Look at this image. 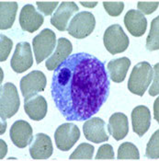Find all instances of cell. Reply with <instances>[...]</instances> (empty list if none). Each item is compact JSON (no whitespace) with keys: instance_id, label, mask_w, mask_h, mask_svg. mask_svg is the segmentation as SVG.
<instances>
[{"instance_id":"obj_1","label":"cell","mask_w":159,"mask_h":161,"mask_svg":"<svg viewBox=\"0 0 159 161\" xmlns=\"http://www.w3.org/2000/svg\"><path fill=\"white\" fill-rule=\"evenodd\" d=\"M110 87L104 64L90 53H76L54 70L51 94L67 121L82 122L98 112L108 99Z\"/></svg>"},{"instance_id":"obj_2","label":"cell","mask_w":159,"mask_h":161,"mask_svg":"<svg viewBox=\"0 0 159 161\" xmlns=\"http://www.w3.org/2000/svg\"><path fill=\"white\" fill-rule=\"evenodd\" d=\"M153 67L147 62H141L134 67L128 81V89L135 95L144 96L153 80Z\"/></svg>"},{"instance_id":"obj_3","label":"cell","mask_w":159,"mask_h":161,"mask_svg":"<svg viewBox=\"0 0 159 161\" xmlns=\"http://www.w3.org/2000/svg\"><path fill=\"white\" fill-rule=\"evenodd\" d=\"M20 100L16 86L8 82L1 87L0 116L1 120H7L14 116L19 111Z\"/></svg>"},{"instance_id":"obj_4","label":"cell","mask_w":159,"mask_h":161,"mask_svg":"<svg viewBox=\"0 0 159 161\" xmlns=\"http://www.w3.org/2000/svg\"><path fill=\"white\" fill-rule=\"evenodd\" d=\"M56 45V35L50 30H42L37 36L32 40L33 52L35 54L37 64H41L43 60L47 59Z\"/></svg>"},{"instance_id":"obj_5","label":"cell","mask_w":159,"mask_h":161,"mask_svg":"<svg viewBox=\"0 0 159 161\" xmlns=\"http://www.w3.org/2000/svg\"><path fill=\"white\" fill-rule=\"evenodd\" d=\"M95 26L96 19L94 15L87 11H82L71 19L67 27V31L76 39H84L93 32Z\"/></svg>"},{"instance_id":"obj_6","label":"cell","mask_w":159,"mask_h":161,"mask_svg":"<svg viewBox=\"0 0 159 161\" xmlns=\"http://www.w3.org/2000/svg\"><path fill=\"white\" fill-rule=\"evenodd\" d=\"M105 48L111 54H117L124 52L129 46V38L124 32L122 26L114 24L107 28L103 38Z\"/></svg>"},{"instance_id":"obj_7","label":"cell","mask_w":159,"mask_h":161,"mask_svg":"<svg viewBox=\"0 0 159 161\" xmlns=\"http://www.w3.org/2000/svg\"><path fill=\"white\" fill-rule=\"evenodd\" d=\"M46 76L41 71L34 70L23 76L20 80V89L25 99H30L44 90L46 87Z\"/></svg>"},{"instance_id":"obj_8","label":"cell","mask_w":159,"mask_h":161,"mask_svg":"<svg viewBox=\"0 0 159 161\" xmlns=\"http://www.w3.org/2000/svg\"><path fill=\"white\" fill-rule=\"evenodd\" d=\"M80 137L79 128L75 124L67 123L60 125L55 133L54 140L57 147L62 151H68L78 141Z\"/></svg>"},{"instance_id":"obj_9","label":"cell","mask_w":159,"mask_h":161,"mask_svg":"<svg viewBox=\"0 0 159 161\" xmlns=\"http://www.w3.org/2000/svg\"><path fill=\"white\" fill-rule=\"evenodd\" d=\"M32 64L33 57L30 43L27 42H19L10 62L11 68L16 73H23L31 67Z\"/></svg>"},{"instance_id":"obj_10","label":"cell","mask_w":159,"mask_h":161,"mask_svg":"<svg viewBox=\"0 0 159 161\" xmlns=\"http://www.w3.org/2000/svg\"><path fill=\"white\" fill-rule=\"evenodd\" d=\"M79 8L74 2H62L56 11L51 18V23L60 31H67V25L74 13L78 12Z\"/></svg>"},{"instance_id":"obj_11","label":"cell","mask_w":159,"mask_h":161,"mask_svg":"<svg viewBox=\"0 0 159 161\" xmlns=\"http://www.w3.org/2000/svg\"><path fill=\"white\" fill-rule=\"evenodd\" d=\"M83 132L86 139L95 144L109 140V136L106 132V123L100 118L86 120L83 125Z\"/></svg>"},{"instance_id":"obj_12","label":"cell","mask_w":159,"mask_h":161,"mask_svg":"<svg viewBox=\"0 0 159 161\" xmlns=\"http://www.w3.org/2000/svg\"><path fill=\"white\" fill-rule=\"evenodd\" d=\"M44 19L32 5H25L19 14V25L24 31L32 33L43 24Z\"/></svg>"},{"instance_id":"obj_13","label":"cell","mask_w":159,"mask_h":161,"mask_svg":"<svg viewBox=\"0 0 159 161\" xmlns=\"http://www.w3.org/2000/svg\"><path fill=\"white\" fill-rule=\"evenodd\" d=\"M10 138L12 143L19 148H25L32 141V128L26 121H17L10 128Z\"/></svg>"},{"instance_id":"obj_14","label":"cell","mask_w":159,"mask_h":161,"mask_svg":"<svg viewBox=\"0 0 159 161\" xmlns=\"http://www.w3.org/2000/svg\"><path fill=\"white\" fill-rule=\"evenodd\" d=\"M52 144L50 136L45 134H37L31 141L30 153L33 159H47L52 155Z\"/></svg>"},{"instance_id":"obj_15","label":"cell","mask_w":159,"mask_h":161,"mask_svg":"<svg viewBox=\"0 0 159 161\" xmlns=\"http://www.w3.org/2000/svg\"><path fill=\"white\" fill-rule=\"evenodd\" d=\"M73 52V45L71 42L65 38H60L57 42L54 53L46 60L45 66L48 70H55L62 63L67 59Z\"/></svg>"},{"instance_id":"obj_16","label":"cell","mask_w":159,"mask_h":161,"mask_svg":"<svg viewBox=\"0 0 159 161\" xmlns=\"http://www.w3.org/2000/svg\"><path fill=\"white\" fill-rule=\"evenodd\" d=\"M124 24L128 31L134 37H141L146 31V18L144 14L135 9L129 10L126 13L124 17Z\"/></svg>"},{"instance_id":"obj_17","label":"cell","mask_w":159,"mask_h":161,"mask_svg":"<svg viewBox=\"0 0 159 161\" xmlns=\"http://www.w3.org/2000/svg\"><path fill=\"white\" fill-rule=\"evenodd\" d=\"M132 122L134 133L140 137L144 136L149 130L151 124V113L146 106H137L132 112Z\"/></svg>"},{"instance_id":"obj_18","label":"cell","mask_w":159,"mask_h":161,"mask_svg":"<svg viewBox=\"0 0 159 161\" xmlns=\"http://www.w3.org/2000/svg\"><path fill=\"white\" fill-rule=\"evenodd\" d=\"M24 110L27 115L33 121L42 120L47 113V102L42 96L36 95L24 100Z\"/></svg>"},{"instance_id":"obj_19","label":"cell","mask_w":159,"mask_h":161,"mask_svg":"<svg viewBox=\"0 0 159 161\" xmlns=\"http://www.w3.org/2000/svg\"><path fill=\"white\" fill-rule=\"evenodd\" d=\"M108 131L115 140H122L129 132V124L127 116L122 112L113 113L110 116L108 124Z\"/></svg>"},{"instance_id":"obj_20","label":"cell","mask_w":159,"mask_h":161,"mask_svg":"<svg viewBox=\"0 0 159 161\" xmlns=\"http://www.w3.org/2000/svg\"><path fill=\"white\" fill-rule=\"evenodd\" d=\"M131 61L128 57H121L113 59L108 63V71L110 79L115 83H122L125 79Z\"/></svg>"},{"instance_id":"obj_21","label":"cell","mask_w":159,"mask_h":161,"mask_svg":"<svg viewBox=\"0 0 159 161\" xmlns=\"http://www.w3.org/2000/svg\"><path fill=\"white\" fill-rule=\"evenodd\" d=\"M18 11L17 2H4L0 3V29L8 30L12 27Z\"/></svg>"},{"instance_id":"obj_22","label":"cell","mask_w":159,"mask_h":161,"mask_svg":"<svg viewBox=\"0 0 159 161\" xmlns=\"http://www.w3.org/2000/svg\"><path fill=\"white\" fill-rule=\"evenodd\" d=\"M140 158L139 150L134 144L130 142L123 143L120 146L118 150V159L119 160H138Z\"/></svg>"},{"instance_id":"obj_23","label":"cell","mask_w":159,"mask_h":161,"mask_svg":"<svg viewBox=\"0 0 159 161\" xmlns=\"http://www.w3.org/2000/svg\"><path fill=\"white\" fill-rule=\"evenodd\" d=\"M159 18H155L151 22L150 32L146 39V49L149 51H156L159 48V33L158 25Z\"/></svg>"},{"instance_id":"obj_24","label":"cell","mask_w":159,"mask_h":161,"mask_svg":"<svg viewBox=\"0 0 159 161\" xmlns=\"http://www.w3.org/2000/svg\"><path fill=\"white\" fill-rule=\"evenodd\" d=\"M93 154H94V147L89 144H86V143H82L70 155L69 159H71V160H79V159L90 160L93 158Z\"/></svg>"},{"instance_id":"obj_25","label":"cell","mask_w":159,"mask_h":161,"mask_svg":"<svg viewBox=\"0 0 159 161\" xmlns=\"http://www.w3.org/2000/svg\"><path fill=\"white\" fill-rule=\"evenodd\" d=\"M145 156L151 159L159 158V131H156L150 138L146 146Z\"/></svg>"},{"instance_id":"obj_26","label":"cell","mask_w":159,"mask_h":161,"mask_svg":"<svg viewBox=\"0 0 159 161\" xmlns=\"http://www.w3.org/2000/svg\"><path fill=\"white\" fill-rule=\"evenodd\" d=\"M0 61L4 62L8 59L13 47V42L6 35L0 36Z\"/></svg>"},{"instance_id":"obj_27","label":"cell","mask_w":159,"mask_h":161,"mask_svg":"<svg viewBox=\"0 0 159 161\" xmlns=\"http://www.w3.org/2000/svg\"><path fill=\"white\" fill-rule=\"evenodd\" d=\"M103 6L105 8V10L111 17H118L123 12L124 8V3L120 2H104Z\"/></svg>"},{"instance_id":"obj_28","label":"cell","mask_w":159,"mask_h":161,"mask_svg":"<svg viewBox=\"0 0 159 161\" xmlns=\"http://www.w3.org/2000/svg\"><path fill=\"white\" fill-rule=\"evenodd\" d=\"M113 158H114V151H113V147L110 145L105 144L98 148L97 156H96L97 160H100V159L101 160L102 159L112 160Z\"/></svg>"},{"instance_id":"obj_29","label":"cell","mask_w":159,"mask_h":161,"mask_svg":"<svg viewBox=\"0 0 159 161\" xmlns=\"http://www.w3.org/2000/svg\"><path fill=\"white\" fill-rule=\"evenodd\" d=\"M138 11L142 14L150 15L153 12H155L158 8V2H138L137 4Z\"/></svg>"},{"instance_id":"obj_30","label":"cell","mask_w":159,"mask_h":161,"mask_svg":"<svg viewBox=\"0 0 159 161\" xmlns=\"http://www.w3.org/2000/svg\"><path fill=\"white\" fill-rule=\"evenodd\" d=\"M58 2H37L38 9L45 16L52 15L53 10L57 8Z\"/></svg>"},{"instance_id":"obj_31","label":"cell","mask_w":159,"mask_h":161,"mask_svg":"<svg viewBox=\"0 0 159 161\" xmlns=\"http://www.w3.org/2000/svg\"><path fill=\"white\" fill-rule=\"evenodd\" d=\"M158 68H159V64H156L155 66H154V74H153V78L154 80L153 83H152V86L149 88V94L151 96H156L158 94L159 92V85H158Z\"/></svg>"},{"instance_id":"obj_32","label":"cell","mask_w":159,"mask_h":161,"mask_svg":"<svg viewBox=\"0 0 159 161\" xmlns=\"http://www.w3.org/2000/svg\"><path fill=\"white\" fill-rule=\"evenodd\" d=\"M0 158L3 159L5 158V156L8 153V146L6 144V142L4 140H0Z\"/></svg>"},{"instance_id":"obj_33","label":"cell","mask_w":159,"mask_h":161,"mask_svg":"<svg viewBox=\"0 0 159 161\" xmlns=\"http://www.w3.org/2000/svg\"><path fill=\"white\" fill-rule=\"evenodd\" d=\"M158 102L159 99H156L155 101V104H154V114H155V119L158 122L159 117H158Z\"/></svg>"},{"instance_id":"obj_34","label":"cell","mask_w":159,"mask_h":161,"mask_svg":"<svg viewBox=\"0 0 159 161\" xmlns=\"http://www.w3.org/2000/svg\"><path fill=\"white\" fill-rule=\"evenodd\" d=\"M80 4L82 6H84L85 8H95L97 5H98V2L95 1V2H80Z\"/></svg>"},{"instance_id":"obj_35","label":"cell","mask_w":159,"mask_h":161,"mask_svg":"<svg viewBox=\"0 0 159 161\" xmlns=\"http://www.w3.org/2000/svg\"><path fill=\"white\" fill-rule=\"evenodd\" d=\"M7 122H5V120H1V126H0V134L1 135H4L6 130H7Z\"/></svg>"},{"instance_id":"obj_36","label":"cell","mask_w":159,"mask_h":161,"mask_svg":"<svg viewBox=\"0 0 159 161\" xmlns=\"http://www.w3.org/2000/svg\"><path fill=\"white\" fill-rule=\"evenodd\" d=\"M0 72H1V81L0 82H2L3 81V77H4V72H3V69L2 68L0 69Z\"/></svg>"}]
</instances>
